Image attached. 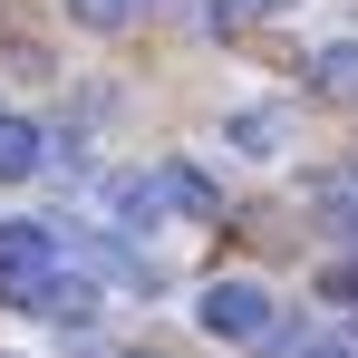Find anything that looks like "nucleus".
Returning a JSON list of instances; mask_svg holds the SVG:
<instances>
[{
  "label": "nucleus",
  "instance_id": "f257e3e1",
  "mask_svg": "<svg viewBox=\"0 0 358 358\" xmlns=\"http://www.w3.org/2000/svg\"><path fill=\"white\" fill-rule=\"evenodd\" d=\"M194 320H203L213 339H233V349H300V329L271 310L262 281H213V291L194 300Z\"/></svg>",
  "mask_w": 358,
  "mask_h": 358
},
{
  "label": "nucleus",
  "instance_id": "f03ea898",
  "mask_svg": "<svg viewBox=\"0 0 358 358\" xmlns=\"http://www.w3.org/2000/svg\"><path fill=\"white\" fill-rule=\"evenodd\" d=\"M49 281H59V233L49 223H0V300L39 310Z\"/></svg>",
  "mask_w": 358,
  "mask_h": 358
},
{
  "label": "nucleus",
  "instance_id": "7ed1b4c3",
  "mask_svg": "<svg viewBox=\"0 0 358 358\" xmlns=\"http://www.w3.org/2000/svg\"><path fill=\"white\" fill-rule=\"evenodd\" d=\"M107 213H117V233H155V213H165L155 175H117L107 184Z\"/></svg>",
  "mask_w": 358,
  "mask_h": 358
},
{
  "label": "nucleus",
  "instance_id": "20e7f679",
  "mask_svg": "<svg viewBox=\"0 0 358 358\" xmlns=\"http://www.w3.org/2000/svg\"><path fill=\"white\" fill-rule=\"evenodd\" d=\"M49 165V136L29 117H0V184H20V175H39Z\"/></svg>",
  "mask_w": 358,
  "mask_h": 358
},
{
  "label": "nucleus",
  "instance_id": "39448f33",
  "mask_svg": "<svg viewBox=\"0 0 358 358\" xmlns=\"http://www.w3.org/2000/svg\"><path fill=\"white\" fill-rule=\"evenodd\" d=\"M155 194H165V213H223L213 175H194V165H165V175H155Z\"/></svg>",
  "mask_w": 358,
  "mask_h": 358
},
{
  "label": "nucleus",
  "instance_id": "423d86ee",
  "mask_svg": "<svg viewBox=\"0 0 358 358\" xmlns=\"http://www.w3.org/2000/svg\"><path fill=\"white\" fill-rule=\"evenodd\" d=\"M223 136H233L242 155H271V145H291V117H281V107H242Z\"/></svg>",
  "mask_w": 358,
  "mask_h": 358
},
{
  "label": "nucleus",
  "instance_id": "0eeeda50",
  "mask_svg": "<svg viewBox=\"0 0 358 358\" xmlns=\"http://www.w3.org/2000/svg\"><path fill=\"white\" fill-rule=\"evenodd\" d=\"M310 87H320V97H358V39H329V49L310 59Z\"/></svg>",
  "mask_w": 358,
  "mask_h": 358
},
{
  "label": "nucleus",
  "instance_id": "6e6552de",
  "mask_svg": "<svg viewBox=\"0 0 358 358\" xmlns=\"http://www.w3.org/2000/svg\"><path fill=\"white\" fill-rule=\"evenodd\" d=\"M310 203H320V213H329L339 233H358V165H339V175H320V184H310Z\"/></svg>",
  "mask_w": 358,
  "mask_h": 358
},
{
  "label": "nucleus",
  "instance_id": "1a4fd4ad",
  "mask_svg": "<svg viewBox=\"0 0 358 358\" xmlns=\"http://www.w3.org/2000/svg\"><path fill=\"white\" fill-rule=\"evenodd\" d=\"M68 20H78V29H126L136 0H68Z\"/></svg>",
  "mask_w": 358,
  "mask_h": 358
},
{
  "label": "nucleus",
  "instance_id": "9d476101",
  "mask_svg": "<svg viewBox=\"0 0 358 358\" xmlns=\"http://www.w3.org/2000/svg\"><path fill=\"white\" fill-rule=\"evenodd\" d=\"M320 291H329V300H358V252H349V262H329V281H320Z\"/></svg>",
  "mask_w": 358,
  "mask_h": 358
},
{
  "label": "nucleus",
  "instance_id": "9b49d317",
  "mask_svg": "<svg viewBox=\"0 0 358 358\" xmlns=\"http://www.w3.org/2000/svg\"><path fill=\"white\" fill-rule=\"evenodd\" d=\"M291 358H358V349H339V339H300Z\"/></svg>",
  "mask_w": 358,
  "mask_h": 358
},
{
  "label": "nucleus",
  "instance_id": "f8f14e48",
  "mask_svg": "<svg viewBox=\"0 0 358 358\" xmlns=\"http://www.w3.org/2000/svg\"><path fill=\"white\" fill-rule=\"evenodd\" d=\"M233 10H262V20H271V10H291V0H233Z\"/></svg>",
  "mask_w": 358,
  "mask_h": 358
},
{
  "label": "nucleus",
  "instance_id": "ddd939ff",
  "mask_svg": "<svg viewBox=\"0 0 358 358\" xmlns=\"http://www.w3.org/2000/svg\"><path fill=\"white\" fill-rule=\"evenodd\" d=\"M117 358H155V349H117Z\"/></svg>",
  "mask_w": 358,
  "mask_h": 358
},
{
  "label": "nucleus",
  "instance_id": "4468645a",
  "mask_svg": "<svg viewBox=\"0 0 358 358\" xmlns=\"http://www.w3.org/2000/svg\"><path fill=\"white\" fill-rule=\"evenodd\" d=\"M0 358H10V349H0Z\"/></svg>",
  "mask_w": 358,
  "mask_h": 358
}]
</instances>
